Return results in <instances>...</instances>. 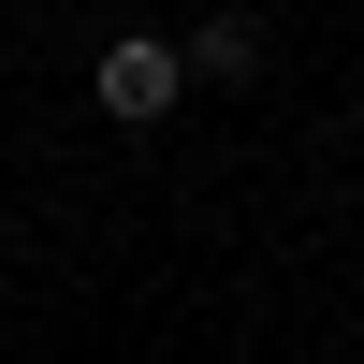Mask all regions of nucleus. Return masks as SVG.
Instances as JSON below:
<instances>
[{
    "mask_svg": "<svg viewBox=\"0 0 364 364\" xmlns=\"http://www.w3.org/2000/svg\"><path fill=\"white\" fill-rule=\"evenodd\" d=\"M175 73H190V87H248L262 73V15H204L190 44H175Z\"/></svg>",
    "mask_w": 364,
    "mask_h": 364,
    "instance_id": "obj_2",
    "label": "nucleus"
},
{
    "mask_svg": "<svg viewBox=\"0 0 364 364\" xmlns=\"http://www.w3.org/2000/svg\"><path fill=\"white\" fill-rule=\"evenodd\" d=\"M87 102L146 132V117H175V102H190V73H175V44H161V29H117V44L87 58Z\"/></svg>",
    "mask_w": 364,
    "mask_h": 364,
    "instance_id": "obj_1",
    "label": "nucleus"
}]
</instances>
